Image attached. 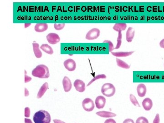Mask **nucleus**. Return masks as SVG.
<instances>
[{
	"instance_id": "nucleus-15",
	"label": "nucleus",
	"mask_w": 164,
	"mask_h": 123,
	"mask_svg": "<svg viewBox=\"0 0 164 123\" xmlns=\"http://www.w3.org/2000/svg\"><path fill=\"white\" fill-rule=\"evenodd\" d=\"M96 115L103 118H112L116 116V115L115 113L108 112V111H104L97 112Z\"/></svg>"
},
{
	"instance_id": "nucleus-24",
	"label": "nucleus",
	"mask_w": 164,
	"mask_h": 123,
	"mask_svg": "<svg viewBox=\"0 0 164 123\" xmlns=\"http://www.w3.org/2000/svg\"><path fill=\"white\" fill-rule=\"evenodd\" d=\"M130 101L132 103L134 106L140 107V105H139V103L138 101L136 99L135 96H134L133 94H130Z\"/></svg>"
},
{
	"instance_id": "nucleus-36",
	"label": "nucleus",
	"mask_w": 164,
	"mask_h": 123,
	"mask_svg": "<svg viewBox=\"0 0 164 123\" xmlns=\"http://www.w3.org/2000/svg\"><path fill=\"white\" fill-rule=\"evenodd\" d=\"M29 95V92L28 90H27V89H25V96H27Z\"/></svg>"
},
{
	"instance_id": "nucleus-18",
	"label": "nucleus",
	"mask_w": 164,
	"mask_h": 123,
	"mask_svg": "<svg viewBox=\"0 0 164 123\" xmlns=\"http://www.w3.org/2000/svg\"><path fill=\"white\" fill-rule=\"evenodd\" d=\"M33 52L35 56L37 58H40L42 57V53L39 49V45L37 43H33Z\"/></svg>"
},
{
	"instance_id": "nucleus-10",
	"label": "nucleus",
	"mask_w": 164,
	"mask_h": 123,
	"mask_svg": "<svg viewBox=\"0 0 164 123\" xmlns=\"http://www.w3.org/2000/svg\"><path fill=\"white\" fill-rule=\"evenodd\" d=\"M135 34L134 28L130 27L128 28L126 33V39L128 43H131L133 39Z\"/></svg>"
},
{
	"instance_id": "nucleus-16",
	"label": "nucleus",
	"mask_w": 164,
	"mask_h": 123,
	"mask_svg": "<svg viewBox=\"0 0 164 123\" xmlns=\"http://www.w3.org/2000/svg\"><path fill=\"white\" fill-rule=\"evenodd\" d=\"M48 89H49V84L48 83L46 82L41 87L40 89L38 91L37 95V98H41Z\"/></svg>"
},
{
	"instance_id": "nucleus-26",
	"label": "nucleus",
	"mask_w": 164,
	"mask_h": 123,
	"mask_svg": "<svg viewBox=\"0 0 164 123\" xmlns=\"http://www.w3.org/2000/svg\"><path fill=\"white\" fill-rule=\"evenodd\" d=\"M103 43H107L108 45V51L111 52L112 50L114 49V45L111 41L105 40L103 41Z\"/></svg>"
},
{
	"instance_id": "nucleus-31",
	"label": "nucleus",
	"mask_w": 164,
	"mask_h": 123,
	"mask_svg": "<svg viewBox=\"0 0 164 123\" xmlns=\"http://www.w3.org/2000/svg\"><path fill=\"white\" fill-rule=\"evenodd\" d=\"M104 123H116V122L114 120V119H108L105 120Z\"/></svg>"
},
{
	"instance_id": "nucleus-32",
	"label": "nucleus",
	"mask_w": 164,
	"mask_h": 123,
	"mask_svg": "<svg viewBox=\"0 0 164 123\" xmlns=\"http://www.w3.org/2000/svg\"><path fill=\"white\" fill-rule=\"evenodd\" d=\"M123 123H134V121L131 119H127L124 120Z\"/></svg>"
},
{
	"instance_id": "nucleus-19",
	"label": "nucleus",
	"mask_w": 164,
	"mask_h": 123,
	"mask_svg": "<svg viewBox=\"0 0 164 123\" xmlns=\"http://www.w3.org/2000/svg\"><path fill=\"white\" fill-rule=\"evenodd\" d=\"M126 27H127V24L126 23H116L113 28L115 31L119 32L122 31H125L126 29Z\"/></svg>"
},
{
	"instance_id": "nucleus-11",
	"label": "nucleus",
	"mask_w": 164,
	"mask_h": 123,
	"mask_svg": "<svg viewBox=\"0 0 164 123\" xmlns=\"http://www.w3.org/2000/svg\"><path fill=\"white\" fill-rule=\"evenodd\" d=\"M138 95L140 97H143L146 93L147 89L144 84H140L138 85L137 88Z\"/></svg>"
},
{
	"instance_id": "nucleus-23",
	"label": "nucleus",
	"mask_w": 164,
	"mask_h": 123,
	"mask_svg": "<svg viewBox=\"0 0 164 123\" xmlns=\"http://www.w3.org/2000/svg\"><path fill=\"white\" fill-rule=\"evenodd\" d=\"M107 78L106 76L104 74H102V75H98L96 76L95 77L94 79H92L89 82V84H87V86H89L91 84H92L93 82H94L95 81L99 79H106Z\"/></svg>"
},
{
	"instance_id": "nucleus-21",
	"label": "nucleus",
	"mask_w": 164,
	"mask_h": 123,
	"mask_svg": "<svg viewBox=\"0 0 164 123\" xmlns=\"http://www.w3.org/2000/svg\"><path fill=\"white\" fill-rule=\"evenodd\" d=\"M40 48L42 51L45 52L47 54H53V48L49 45L46 44L42 45L41 46Z\"/></svg>"
},
{
	"instance_id": "nucleus-22",
	"label": "nucleus",
	"mask_w": 164,
	"mask_h": 123,
	"mask_svg": "<svg viewBox=\"0 0 164 123\" xmlns=\"http://www.w3.org/2000/svg\"><path fill=\"white\" fill-rule=\"evenodd\" d=\"M122 35L121 32H118V36L117 39V45L115 49H119L120 47L122 44Z\"/></svg>"
},
{
	"instance_id": "nucleus-35",
	"label": "nucleus",
	"mask_w": 164,
	"mask_h": 123,
	"mask_svg": "<svg viewBox=\"0 0 164 123\" xmlns=\"http://www.w3.org/2000/svg\"><path fill=\"white\" fill-rule=\"evenodd\" d=\"M25 123H32V121L30 119H25Z\"/></svg>"
},
{
	"instance_id": "nucleus-25",
	"label": "nucleus",
	"mask_w": 164,
	"mask_h": 123,
	"mask_svg": "<svg viewBox=\"0 0 164 123\" xmlns=\"http://www.w3.org/2000/svg\"><path fill=\"white\" fill-rule=\"evenodd\" d=\"M136 123H149V122L146 117H140L136 120Z\"/></svg>"
},
{
	"instance_id": "nucleus-1",
	"label": "nucleus",
	"mask_w": 164,
	"mask_h": 123,
	"mask_svg": "<svg viewBox=\"0 0 164 123\" xmlns=\"http://www.w3.org/2000/svg\"><path fill=\"white\" fill-rule=\"evenodd\" d=\"M32 75L40 79H48L50 76L49 68L44 64L38 65L32 71Z\"/></svg>"
},
{
	"instance_id": "nucleus-30",
	"label": "nucleus",
	"mask_w": 164,
	"mask_h": 123,
	"mask_svg": "<svg viewBox=\"0 0 164 123\" xmlns=\"http://www.w3.org/2000/svg\"><path fill=\"white\" fill-rule=\"evenodd\" d=\"M27 72L25 71V83H27V82H30V81L32 80V78L30 77H28V76H27Z\"/></svg>"
},
{
	"instance_id": "nucleus-28",
	"label": "nucleus",
	"mask_w": 164,
	"mask_h": 123,
	"mask_svg": "<svg viewBox=\"0 0 164 123\" xmlns=\"http://www.w3.org/2000/svg\"><path fill=\"white\" fill-rule=\"evenodd\" d=\"M30 115V110L29 108H25V116L26 117H29Z\"/></svg>"
},
{
	"instance_id": "nucleus-5",
	"label": "nucleus",
	"mask_w": 164,
	"mask_h": 123,
	"mask_svg": "<svg viewBox=\"0 0 164 123\" xmlns=\"http://www.w3.org/2000/svg\"><path fill=\"white\" fill-rule=\"evenodd\" d=\"M100 30L98 28H94L88 32L86 34L85 38L86 39L94 40L97 39L100 35Z\"/></svg>"
},
{
	"instance_id": "nucleus-20",
	"label": "nucleus",
	"mask_w": 164,
	"mask_h": 123,
	"mask_svg": "<svg viewBox=\"0 0 164 123\" xmlns=\"http://www.w3.org/2000/svg\"><path fill=\"white\" fill-rule=\"evenodd\" d=\"M116 63L117 64L118 66L121 67V68L126 69V70L129 69L130 68V65L127 64L123 60L119 59V58H116Z\"/></svg>"
},
{
	"instance_id": "nucleus-7",
	"label": "nucleus",
	"mask_w": 164,
	"mask_h": 123,
	"mask_svg": "<svg viewBox=\"0 0 164 123\" xmlns=\"http://www.w3.org/2000/svg\"><path fill=\"white\" fill-rule=\"evenodd\" d=\"M48 42L51 44H56L60 40V37L56 33H51L48 34L46 37Z\"/></svg>"
},
{
	"instance_id": "nucleus-12",
	"label": "nucleus",
	"mask_w": 164,
	"mask_h": 123,
	"mask_svg": "<svg viewBox=\"0 0 164 123\" xmlns=\"http://www.w3.org/2000/svg\"><path fill=\"white\" fill-rule=\"evenodd\" d=\"M63 85L64 88V91L68 92L72 89V83L70 79L68 77H65L63 80Z\"/></svg>"
},
{
	"instance_id": "nucleus-27",
	"label": "nucleus",
	"mask_w": 164,
	"mask_h": 123,
	"mask_svg": "<svg viewBox=\"0 0 164 123\" xmlns=\"http://www.w3.org/2000/svg\"><path fill=\"white\" fill-rule=\"evenodd\" d=\"M65 23H61V24H54L55 29L57 30H61L63 29L65 27Z\"/></svg>"
},
{
	"instance_id": "nucleus-29",
	"label": "nucleus",
	"mask_w": 164,
	"mask_h": 123,
	"mask_svg": "<svg viewBox=\"0 0 164 123\" xmlns=\"http://www.w3.org/2000/svg\"><path fill=\"white\" fill-rule=\"evenodd\" d=\"M160 115L159 114H157L156 115V117L153 120V123H160Z\"/></svg>"
},
{
	"instance_id": "nucleus-34",
	"label": "nucleus",
	"mask_w": 164,
	"mask_h": 123,
	"mask_svg": "<svg viewBox=\"0 0 164 123\" xmlns=\"http://www.w3.org/2000/svg\"><path fill=\"white\" fill-rule=\"evenodd\" d=\"M53 122H54V123H66L59 119H54Z\"/></svg>"
},
{
	"instance_id": "nucleus-4",
	"label": "nucleus",
	"mask_w": 164,
	"mask_h": 123,
	"mask_svg": "<svg viewBox=\"0 0 164 123\" xmlns=\"http://www.w3.org/2000/svg\"><path fill=\"white\" fill-rule=\"evenodd\" d=\"M82 106L84 110L87 112H91L94 110L95 107L94 101L89 98L84 99L82 102Z\"/></svg>"
},
{
	"instance_id": "nucleus-33",
	"label": "nucleus",
	"mask_w": 164,
	"mask_h": 123,
	"mask_svg": "<svg viewBox=\"0 0 164 123\" xmlns=\"http://www.w3.org/2000/svg\"><path fill=\"white\" fill-rule=\"evenodd\" d=\"M160 48H164V38L161 41H160Z\"/></svg>"
},
{
	"instance_id": "nucleus-6",
	"label": "nucleus",
	"mask_w": 164,
	"mask_h": 123,
	"mask_svg": "<svg viewBox=\"0 0 164 123\" xmlns=\"http://www.w3.org/2000/svg\"><path fill=\"white\" fill-rule=\"evenodd\" d=\"M63 64L66 70L69 71H73L76 68V63L75 60L72 59H68L65 60Z\"/></svg>"
},
{
	"instance_id": "nucleus-9",
	"label": "nucleus",
	"mask_w": 164,
	"mask_h": 123,
	"mask_svg": "<svg viewBox=\"0 0 164 123\" xmlns=\"http://www.w3.org/2000/svg\"><path fill=\"white\" fill-rule=\"evenodd\" d=\"M106 98L102 96H99L95 100V105L97 109H103L105 106L106 103Z\"/></svg>"
},
{
	"instance_id": "nucleus-3",
	"label": "nucleus",
	"mask_w": 164,
	"mask_h": 123,
	"mask_svg": "<svg viewBox=\"0 0 164 123\" xmlns=\"http://www.w3.org/2000/svg\"><path fill=\"white\" fill-rule=\"evenodd\" d=\"M116 89L113 84L106 83L103 85L101 88V92L105 96L111 97L115 95Z\"/></svg>"
},
{
	"instance_id": "nucleus-8",
	"label": "nucleus",
	"mask_w": 164,
	"mask_h": 123,
	"mask_svg": "<svg viewBox=\"0 0 164 123\" xmlns=\"http://www.w3.org/2000/svg\"><path fill=\"white\" fill-rule=\"evenodd\" d=\"M74 86L76 90L79 92H84L85 90V84L83 81L77 79L74 83Z\"/></svg>"
},
{
	"instance_id": "nucleus-2",
	"label": "nucleus",
	"mask_w": 164,
	"mask_h": 123,
	"mask_svg": "<svg viewBox=\"0 0 164 123\" xmlns=\"http://www.w3.org/2000/svg\"><path fill=\"white\" fill-rule=\"evenodd\" d=\"M33 121L35 123H50L51 116L49 112L46 111H38L34 114Z\"/></svg>"
},
{
	"instance_id": "nucleus-13",
	"label": "nucleus",
	"mask_w": 164,
	"mask_h": 123,
	"mask_svg": "<svg viewBox=\"0 0 164 123\" xmlns=\"http://www.w3.org/2000/svg\"><path fill=\"white\" fill-rule=\"evenodd\" d=\"M143 107L146 111H149L151 109L153 106V102L151 99L150 98H146L144 99L142 103Z\"/></svg>"
},
{
	"instance_id": "nucleus-14",
	"label": "nucleus",
	"mask_w": 164,
	"mask_h": 123,
	"mask_svg": "<svg viewBox=\"0 0 164 123\" xmlns=\"http://www.w3.org/2000/svg\"><path fill=\"white\" fill-rule=\"evenodd\" d=\"M48 28V24L47 23H37L34 27L35 31L38 32H44Z\"/></svg>"
},
{
	"instance_id": "nucleus-17",
	"label": "nucleus",
	"mask_w": 164,
	"mask_h": 123,
	"mask_svg": "<svg viewBox=\"0 0 164 123\" xmlns=\"http://www.w3.org/2000/svg\"><path fill=\"white\" fill-rule=\"evenodd\" d=\"M134 51L131 52H111L112 55L115 57H126L130 56L132 54L134 53Z\"/></svg>"
}]
</instances>
